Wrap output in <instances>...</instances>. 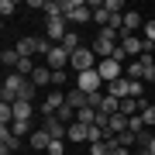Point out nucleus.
I'll return each instance as SVG.
<instances>
[{
    "instance_id": "25",
    "label": "nucleus",
    "mask_w": 155,
    "mask_h": 155,
    "mask_svg": "<svg viewBox=\"0 0 155 155\" xmlns=\"http://www.w3.org/2000/svg\"><path fill=\"white\" fill-rule=\"evenodd\" d=\"M14 11H17L14 0H0V14H4V21H7V17H14Z\"/></svg>"
},
{
    "instance_id": "3",
    "label": "nucleus",
    "mask_w": 155,
    "mask_h": 155,
    "mask_svg": "<svg viewBox=\"0 0 155 155\" xmlns=\"http://www.w3.org/2000/svg\"><path fill=\"white\" fill-rule=\"evenodd\" d=\"M21 86H24V76H17V72H7V76H4V90H0V100H4V104H17V97H21Z\"/></svg>"
},
{
    "instance_id": "11",
    "label": "nucleus",
    "mask_w": 155,
    "mask_h": 155,
    "mask_svg": "<svg viewBox=\"0 0 155 155\" xmlns=\"http://www.w3.org/2000/svg\"><path fill=\"white\" fill-rule=\"evenodd\" d=\"M17 145H21V138L11 134V127H0V155H11Z\"/></svg>"
},
{
    "instance_id": "4",
    "label": "nucleus",
    "mask_w": 155,
    "mask_h": 155,
    "mask_svg": "<svg viewBox=\"0 0 155 155\" xmlns=\"http://www.w3.org/2000/svg\"><path fill=\"white\" fill-rule=\"evenodd\" d=\"M97 72H100V79H104V86H110L114 79L124 76V66H121L117 59H100V62H97Z\"/></svg>"
},
{
    "instance_id": "30",
    "label": "nucleus",
    "mask_w": 155,
    "mask_h": 155,
    "mask_svg": "<svg viewBox=\"0 0 155 155\" xmlns=\"http://www.w3.org/2000/svg\"><path fill=\"white\" fill-rule=\"evenodd\" d=\"M145 152H148V155H155V134H152V141L145 145Z\"/></svg>"
},
{
    "instance_id": "2",
    "label": "nucleus",
    "mask_w": 155,
    "mask_h": 155,
    "mask_svg": "<svg viewBox=\"0 0 155 155\" xmlns=\"http://www.w3.org/2000/svg\"><path fill=\"white\" fill-rule=\"evenodd\" d=\"M97 62H100V59L93 55V48H90V45H83L79 52H72L69 66L76 69V76H79V72H90V69H97Z\"/></svg>"
},
{
    "instance_id": "28",
    "label": "nucleus",
    "mask_w": 155,
    "mask_h": 155,
    "mask_svg": "<svg viewBox=\"0 0 155 155\" xmlns=\"http://www.w3.org/2000/svg\"><path fill=\"white\" fill-rule=\"evenodd\" d=\"M145 41H152V45H155V21L145 24Z\"/></svg>"
},
{
    "instance_id": "29",
    "label": "nucleus",
    "mask_w": 155,
    "mask_h": 155,
    "mask_svg": "<svg viewBox=\"0 0 155 155\" xmlns=\"http://www.w3.org/2000/svg\"><path fill=\"white\" fill-rule=\"evenodd\" d=\"M48 155H66V148H62V141H52V145H48Z\"/></svg>"
},
{
    "instance_id": "31",
    "label": "nucleus",
    "mask_w": 155,
    "mask_h": 155,
    "mask_svg": "<svg viewBox=\"0 0 155 155\" xmlns=\"http://www.w3.org/2000/svg\"><path fill=\"white\" fill-rule=\"evenodd\" d=\"M148 55H152V59H155V45H152V52H148Z\"/></svg>"
},
{
    "instance_id": "15",
    "label": "nucleus",
    "mask_w": 155,
    "mask_h": 155,
    "mask_svg": "<svg viewBox=\"0 0 155 155\" xmlns=\"http://www.w3.org/2000/svg\"><path fill=\"white\" fill-rule=\"evenodd\" d=\"M31 83L35 86H52V69L48 66H38V69L31 72Z\"/></svg>"
},
{
    "instance_id": "16",
    "label": "nucleus",
    "mask_w": 155,
    "mask_h": 155,
    "mask_svg": "<svg viewBox=\"0 0 155 155\" xmlns=\"http://www.w3.org/2000/svg\"><path fill=\"white\" fill-rule=\"evenodd\" d=\"M69 141H90V124H69Z\"/></svg>"
},
{
    "instance_id": "1",
    "label": "nucleus",
    "mask_w": 155,
    "mask_h": 155,
    "mask_svg": "<svg viewBox=\"0 0 155 155\" xmlns=\"http://www.w3.org/2000/svg\"><path fill=\"white\" fill-rule=\"evenodd\" d=\"M62 17L72 24H86V21H93V11H90L86 0H62Z\"/></svg>"
},
{
    "instance_id": "10",
    "label": "nucleus",
    "mask_w": 155,
    "mask_h": 155,
    "mask_svg": "<svg viewBox=\"0 0 155 155\" xmlns=\"http://www.w3.org/2000/svg\"><path fill=\"white\" fill-rule=\"evenodd\" d=\"M138 28H141V14H138V11H124V21H121V38H124V35H134Z\"/></svg>"
},
{
    "instance_id": "7",
    "label": "nucleus",
    "mask_w": 155,
    "mask_h": 155,
    "mask_svg": "<svg viewBox=\"0 0 155 155\" xmlns=\"http://www.w3.org/2000/svg\"><path fill=\"white\" fill-rule=\"evenodd\" d=\"M69 59H72L69 52L62 48V45H55V48H52L48 55H45V66H48L52 72H59V69H66V66H69Z\"/></svg>"
},
{
    "instance_id": "23",
    "label": "nucleus",
    "mask_w": 155,
    "mask_h": 155,
    "mask_svg": "<svg viewBox=\"0 0 155 155\" xmlns=\"http://www.w3.org/2000/svg\"><path fill=\"white\" fill-rule=\"evenodd\" d=\"M76 121L79 124H93L97 121V110H93V107H83V110H76Z\"/></svg>"
},
{
    "instance_id": "20",
    "label": "nucleus",
    "mask_w": 155,
    "mask_h": 155,
    "mask_svg": "<svg viewBox=\"0 0 155 155\" xmlns=\"http://www.w3.org/2000/svg\"><path fill=\"white\" fill-rule=\"evenodd\" d=\"M62 48H66L69 55H72V52H79V48H83V41H79V35H76V31H69L66 38H62Z\"/></svg>"
},
{
    "instance_id": "6",
    "label": "nucleus",
    "mask_w": 155,
    "mask_h": 155,
    "mask_svg": "<svg viewBox=\"0 0 155 155\" xmlns=\"http://www.w3.org/2000/svg\"><path fill=\"white\" fill-rule=\"evenodd\" d=\"M76 86L83 90V93H100V90H104V79H100L97 69H90V72H79L76 76Z\"/></svg>"
},
{
    "instance_id": "9",
    "label": "nucleus",
    "mask_w": 155,
    "mask_h": 155,
    "mask_svg": "<svg viewBox=\"0 0 155 155\" xmlns=\"http://www.w3.org/2000/svg\"><path fill=\"white\" fill-rule=\"evenodd\" d=\"M104 93H110V97H117V100L131 97V79H127V76H121V79H114L110 86H104Z\"/></svg>"
},
{
    "instance_id": "19",
    "label": "nucleus",
    "mask_w": 155,
    "mask_h": 155,
    "mask_svg": "<svg viewBox=\"0 0 155 155\" xmlns=\"http://www.w3.org/2000/svg\"><path fill=\"white\" fill-rule=\"evenodd\" d=\"M141 79H145V83H155V59L152 55H141Z\"/></svg>"
},
{
    "instance_id": "17",
    "label": "nucleus",
    "mask_w": 155,
    "mask_h": 155,
    "mask_svg": "<svg viewBox=\"0 0 155 155\" xmlns=\"http://www.w3.org/2000/svg\"><path fill=\"white\" fill-rule=\"evenodd\" d=\"M31 104H28V100H17V104H14V121H31Z\"/></svg>"
},
{
    "instance_id": "5",
    "label": "nucleus",
    "mask_w": 155,
    "mask_h": 155,
    "mask_svg": "<svg viewBox=\"0 0 155 155\" xmlns=\"http://www.w3.org/2000/svg\"><path fill=\"white\" fill-rule=\"evenodd\" d=\"M69 35L66 28V17H45V38H48L52 45H62V38Z\"/></svg>"
},
{
    "instance_id": "24",
    "label": "nucleus",
    "mask_w": 155,
    "mask_h": 155,
    "mask_svg": "<svg viewBox=\"0 0 155 155\" xmlns=\"http://www.w3.org/2000/svg\"><path fill=\"white\" fill-rule=\"evenodd\" d=\"M35 90H38V86H35L31 79H24V86H21V97H17V100H28V104H31V100H35Z\"/></svg>"
},
{
    "instance_id": "13",
    "label": "nucleus",
    "mask_w": 155,
    "mask_h": 155,
    "mask_svg": "<svg viewBox=\"0 0 155 155\" xmlns=\"http://www.w3.org/2000/svg\"><path fill=\"white\" fill-rule=\"evenodd\" d=\"M48 145H52V134L45 131V127H35V134H31V148H35V152H48Z\"/></svg>"
},
{
    "instance_id": "32",
    "label": "nucleus",
    "mask_w": 155,
    "mask_h": 155,
    "mask_svg": "<svg viewBox=\"0 0 155 155\" xmlns=\"http://www.w3.org/2000/svg\"><path fill=\"white\" fill-rule=\"evenodd\" d=\"M141 155H148V152H145V148H141Z\"/></svg>"
},
{
    "instance_id": "18",
    "label": "nucleus",
    "mask_w": 155,
    "mask_h": 155,
    "mask_svg": "<svg viewBox=\"0 0 155 155\" xmlns=\"http://www.w3.org/2000/svg\"><path fill=\"white\" fill-rule=\"evenodd\" d=\"M0 62H4V66H11V72L17 69V62H21V55H17V48L11 45V48H4L0 52Z\"/></svg>"
},
{
    "instance_id": "21",
    "label": "nucleus",
    "mask_w": 155,
    "mask_h": 155,
    "mask_svg": "<svg viewBox=\"0 0 155 155\" xmlns=\"http://www.w3.org/2000/svg\"><path fill=\"white\" fill-rule=\"evenodd\" d=\"M11 134H17V138H24V134H35V131H31V121H14V124H11Z\"/></svg>"
},
{
    "instance_id": "27",
    "label": "nucleus",
    "mask_w": 155,
    "mask_h": 155,
    "mask_svg": "<svg viewBox=\"0 0 155 155\" xmlns=\"http://www.w3.org/2000/svg\"><path fill=\"white\" fill-rule=\"evenodd\" d=\"M141 117H145V127H155V104H148L141 110Z\"/></svg>"
},
{
    "instance_id": "12",
    "label": "nucleus",
    "mask_w": 155,
    "mask_h": 155,
    "mask_svg": "<svg viewBox=\"0 0 155 155\" xmlns=\"http://www.w3.org/2000/svg\"><path fill=\"white\" fill-rule=\"evenodd\" d=\"M66 104L72 107V110H83V107L90 104V97H86L79 86H72V90H66Z\"/></svg>"
},
{
    "instance_id": "22",
    "label": "nucleus",
    "mask_w": 155,
    "mask_h": 155,
    "mask_svg": "<svg viewBox=\"0 0 155 155\" xmlns=\"http://www.w3.org/2000/svg\"><path fill=\"white\" fill-rule=\"evenodd\" d=\"M45 17H62V0H45Z\"/></svg>"
},
{
    "instance_id": "14",
    "label": "nucleus",
    "mask_w": 155,
    "mask_h": 155,
    "mask_svg": "<svg viewBox=\"0 0 155 155\" xmlns=\"http://www.w3.org/2000/svg\"><path fill=\"white\" fill-rule=\"evenodd\" d=\"M14 48H17V55H21V59H35V55H38V48H35V38H17Z\"/></svg>"
},
{
    "instance_id": "26",
    "label": "nucleus",
    "mask_w": 155,
    "mask_h": 155,
    "mask_svg": "<svg viewBox=\"0 0 155 155\" xmlns=\"http://www.w3.org/2000/svg\"><path fill=\"white\" fill-rule=\"evenodd\" d=\"M90 155H110V145L107 141H93L90 145Z\"/></svg>"
},
{
    "instance_id": "8",
    "label": "nucleus",
    "mask_w": 155,
    "mask_h": 155,
    "mask_svg": "<svg viewBox=\"0 0 155 155\" xmlns=\"http://www.w3.org/2000/svg\"><path fill=\"white\" fill-rule=\"evenodd\" d=\"M41 127L52 134V141H62V138H69V124H62L59 117H45V124H41Z\"/></svg>"
}]
</instances>
